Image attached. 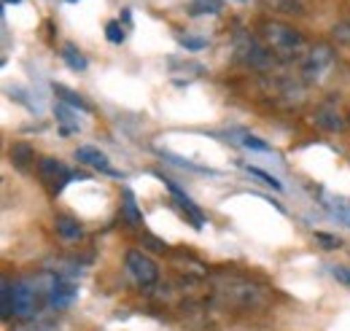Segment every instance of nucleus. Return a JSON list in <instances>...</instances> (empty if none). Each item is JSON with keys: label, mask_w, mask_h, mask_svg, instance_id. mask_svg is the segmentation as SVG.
Segmentation results:
<instances>
[{"label": "nucleus", "mask_w": 350, "mask_h": 331, "mask_svg": "<svg viewBox=\"0 0 350 331\" xmlns=\"http://www.w3.org/2000/svg\"><path fill=\"white\" fill-rule=\"evenodd\" d=\"M259 38L269 49V54L280 62H294V59H305L307 49L305 36L299 30H294L291 25L286 22H275V19H267L259 25Z\"/></svg>", "instance_id": "obj_1"}, {"label": "nucleus", "mask_w": 350, "mask_h": 331, "mask_svg": "<svg viewBox=\"0 0 350 331\" xmlns=\"http://www.w3.org/2000/svg\"><path fill=\"white\" fill-rule=\"evenodd\" d=\"M332 65H334V51H332V46L318 43V46H312V49L307 51L305 59H302V79H305L307 83L323 81L326 73L332 70Z\"/></svg>", "instance_id": "obj_2"}, {"label": "nucleus", "mask_w": 350, "mask_h": 331, "mask_svg": "<svg viewBox=\"0 0 350 331\" xmlns=\"http://www.w3.org/2000/svg\"><path fill=\"white\" fill-rule=\"evenodd\" d=\"M127 272L140 283V286H154L159 278V267L154 264V259H148L143 250H130L127 253Z\"/></svg>", "instance_id": "obj_3"}, {"label": "nucleus", "mask_w": 350, "mask_h": 331, "mask_svg": "<svg viewBox=\"0 0 350 331\" xmlns=\"http://www.w3.org/2000/svg\"><path fill=\"white\" fill-rule=\"evenodd\" d=\"M237 51H240V59L245 62V65H251V68H267L275 57L269 54V49L264 46L262 41H256V38H240V43H237Z\"/></svg>", "instance_id": "obj_4"}, {"label": "nucleus", "mask_w": 350, "mask_h": 331, "mask_svg": "<svg viewBox=\"0 0 350 331\" xmlns=\"http://www.w3.org/2000/svg\"><path fill=\"white\" fill-rule=\"evenodd\" d=\"M219 291L234 304H256V302H262V291L256 286H251V283H245V280H240V278H229V283L219 286Z\"/></svg>", "instance_id": "obj_5"}, {"label": "nucleus", "mask_w": 350, "mask_h": 331, "mask_svg": "<svg viewBox=\"0 0 350 331\" xmlns=\"http://www.w3.org/2000/svg\"><path fill=\"white\" fill-rule=\"evenodd\" d=\"M76 159H79V165H87V167H92V170H100V172H105V175L124 178V172H119L116 167L111 165V159H108L103 151H97L94 146H79V148H76Z\"/></svg>", "instance_id": "obj_6"}, {"label": "nucleus", "mask_w": 350, "mask_h": 331, "mask_svg": "<svg viewBox=\"0 0 350 331\" xmlns=\"http://www.w3.org/2000/svg\"><path fill=\"white\" fill-rule=\"evenodd\" d=\"M36 310H38L36 291L30 289L27 283H14V315H19V318H30Z\"/></svg>", "instance_id": "obj_7"}, {"label": "nucleus", "mask_w": 350, "mask_h": 331, "mask_svg": "<svg viewBox=\"0 0 350 331\" xmlns=\"http://www.w3.org/2000/svg\"><path fill=\"white\" fill-rule=\"evenodd\" d=\"M38 172H41V178L49 181V183H57V191L70 181V172H68V167L62 165V162H57V159H51V157H44V159H38Z\"/></svg>", "instance_id": "obj_8"}, {"label": "nucleus", "mask_w": 350, "mask_h": 331, "mask_svg": "<svg viewBox=\"0 0 350 331\" xmlns=\"http://www.w3.org/2000/svg\"><path fill=\"white\" fill-rule=\"evenodd\" d=\"M76 293H79V289H76L70 280L57 278V280H51V289H49V302H51L54 307H65V304H70V302L76 299Z\"/></svg>", "instance_id": "obj_9"}, {"label": "nucleus", "mask_w": 350, "mask_h": 331, "mask_svg": "<svg viewBox=\"0 0 350 331\" xmlns=\"http://www.w3.org/2000/svg\"><path fill=\"white\" fill-rule=\"evenodd\" d=\"M162 181H165V186L170 189V194H173L175 200H178V205H180L183 210H186V213H189V215H191L194 226H197V229H202V226H205V215L200 213V207L194 205V202H191V200H189V197H186V194H183V191H180V189L175 186L170 178H162Z\"/></svg>", "instance_id": "obj_10"}, {"label": "nucleus", "mask_w": 350, "mask_h": 331, "mask_svg": "<svg viewBox=\"0 0 350 331\" xmlns=\"http://www.w3.org/2000/svg\"><path fill=\"white\" fill-rule=\"evenodd\" d=\"M312 122H315V127H321V129H326V132H342V129H345L342 116H340L334 108H329V105L318 108L315 116H312Z\"/></svg>", "instance_id": "obj_11"}, {"label": "nucleus", "mask_w": 350, "mask_h": 331, "mask_svg": "<svg viewBox=\"0 0 350 331\" xmlns=\"http://www.w3.org/2000/svg\"><path fill=\"white\" fill-rule=\"evenodd\" d=\"M57 235L62 237V240H68V243H73V240H81V235H84V229L79 226V221H73V218H68V215H57Z\"/></svg>", "instance_id": "obj_12"}, {"label": "nucleus", "mask_w": 350, "mask_h": 331, "mask_svg": "<svg viewBox=\"0 0 350 331\" xmlns=\"http://www.w3.org/2000/svg\"><path fill=\"white\" fill-rule=\"evenodd\" d=\"M259 3L272 14H283V16L302 14V0H259Z\"/></svg>", "instance_id": "obj_13"}, {"label": "nucleus", "mask_w": 350, "mask_h": 331, "mask_svg": "<svg viewBox=\"0 0 350 331\" xmlns=\"http://www.w3.org/2000/svg\"><path fill=\"white\" fill-rule=\"evenodd\" d=\"M59 54H62V59L68 62V68H70V70H76V73H84V70L89 68L87 57H84V54H81V51H79L73 43H65Z\"/></svg>", "instance_id": "obj_14"}, {"label": "nucleus", "mask_w": 350, "mask_h": 331, "mask_svg": "<svg viewBox=\"0 0 350 331\" xmlns=\"http://www.w3.org/2000/svg\"><path fill=\"white\" fill-rule=\"evenodd\" d=\"M54 94H57V97H59L65 105H70V108H79V111H84V114L89 111V105L81 100V97H79V94H76V92L65 89V86H59V83H54Z\"/></svg>", "instance_id": "obj_15"}, {"label": "nucleus", "mask_w": 350, "mask_h": 331, "mask_svg": "<svg viewBox=\"0 0 350 331\" xmlns=\"http://www.w3.org/2000/svg\"><path fill=\"white\" fill-rule=\"evenodd\" d=\"M73 111H76V108H70V105H57V108H54L57 122L62 124V135H68L70 129H79V122H73Z\"/></svg>", "instance_id": "obj_16"}, {"label": "nucleus", "mask_w": 350, "mask_h": 331, "mask_svg": "<svg viewBox=\"0 0 350 331\" xmlns=\"http://www.w3.org/2000/svg\"><path fill=\"white\" fill-rule=\"evenodd\" d=\"M221 11V3L219 0H194L189 5V14L191 16H200V14H219Z\"/></svg>", "instance_id": "obj_17"}, {"label": "nucleus", "mask_w": 350, "mask_h": 331, "mask_svg": "<svg viewBox=\"0 0 350 331\" xmlns=\"http://www.w3.org/2000/svg\"><path fill=\"white\" fill-rule=\"evenodd\" d=\"M124 215L130 218V224H140L143 221V215L137 210V202H135V194H132L130 189H124Z\"/></svg>", "instance_id": "obj_18"}, {"label": "nucleus", "mask_w": 350, "mask_h": 331, "mask_svg": "<svg viewBox=\"0 0 350 331\" xmlns=\"http://www.w3.org/2000/svg\"><path fill=\"white\" fill-rule=\"evenodd\" d=\"M0 299H3V318H8L14 313V286L8 280H3L0 286Z\"/></svg>", "instance_id": "obj_19"}, {"label": "nucleus", "mask_w": 350, "mask_h": 331, "mask_svg": "<svg viewBox=\"0 0 350 331\" xmlns=\"http://www.w3.org/2000/svg\"><path fill=\"white\" fill-rule=\"evenodd\" d=\"M11 159H14L19 167H25L30 159H33V148H30L27 143H16V146L11 148Z\"/></svg>", "instance_id": "obj_20"}, {"label": "nucleus", "mask_w": 350, "mask_h": 331, "mask_svg": "<svg viewBox=\"0 0 350 331\" xmlns=\"http://www.w3.org/2000/svg\"><path fill=\"white\" fill-rule=\"evenodd\" d=\"M243 167H245V170H248L251 175H256V178H259L262 183H267V186H272L275 191H283V183H280L278 178H272L269 172H264V170H259V167H251V165H243Z\"/></svg>", "instance_id": "obj_21"}, {"label": "nucleus", "mask_w": 350, "mask_h": 331, "mask_svg": "<svg viewBox=\"0 0 350 331\" xmlns=\"http://www.w3.org/2000/svg\"><path fill=\"white\" fill-rule=\"evenodd\" d=\"M162 157L167 159V162H173L178 167H186V170H194V172H208V175H216V170H211V167H202V165H191V162H183V159H178L173 154H167V151H162Z\"/></svg>", "instance_id": "obj_22"}, {"label": "nucleus", "mask_w": 350, "mask_h": 331, "mask_svg": "<svg viewBox=\"0 0 350 331\" xmlns=\"http://www.w3.org/2000/svg\"><path fill=\"white\" fill-rule=\"evenodd\" d=\"M329 207L334 210V215H337V218H342V221L350 226V202L348 200H332Z\"/></svg>", "instance_id": "obj_23"}, {"label": "nucleus", "mask_w": 350, "mask_h": 331, "mask_svg": "<svg viewBox=\"0 0 350 331\" xmlns=\"http://www.w3.org/2000/svg\"><path fill=\"white\" fill-rule=\"evenodd\" d=\"M105 36H108V41L111 43L124 41V30H122V25H119V22H108V25H105Z\"/></svg>", "instance_id": "obj_24"}, {"label": "nucleus", "mask_w": 350, "mask_h": 331, "mask_svg": "<svg viewBox=\"0 0 350 331\" xmlns=\"http://www.w3.org/2000/svg\"><path fill=\"white\" fill-rule=\"evenodd\" d=\"M240 143H243L245 148H254V151H269V146H267L264 140H259L256 135H245V137H243Z\"/></svg>", "instance_id": "obj_25"}, {"label": "nucleus", "mask_w": 350, "mask_h": 331, "mask_svg": "<svg viewBox=\"0 0 350 331\" xmlns=\"http://www.w3.org/2000/svg\"><path fill=\"white\" fill-rule=\"evenodd\" d=\"M315 240L318 243H323V248H329V250H334V248H340L342 243H340V237H334V235H323V232H315Z\"/></svg>", "instance_id": "obj_26"}, {"label": "nucleus", "mask_w": 350, "mask_h": 331, "mask_svg": "<svg viewBox=\"0 0 350 331\" xmlns=\"http://www.w3.org/2000/svg\"><path fill=\"white\" fill-rule=\"evenodd\" d=\"M180 46L189 49V51H200V49L208 46V41H205V38H180Z\"/></svg>", "instance_id": "obj_27"}, {"label": "nucleus", "mask_w": 350, "mask_h": 331, "mask_svg": "<svg viewBox=\"0 0 350 331\" xmlns=\"http://www.w3.org/2000/svg\"><path fill=\"white\" fill-rule=\"evenodd\" d=\"M332 275H334L342 286H348L350 289V267H332Z\"/></svg>", "instance_id": "obj_28"}, {"label": "nucleus", "mask_w": 350, "mask_h": 331, "mask_svg": "<svg viewBox=\"0 0 350 331\" xmlns=\"http://www.w3.org/2000/svg\"><path fill=\"white\" fill-rule=\"evenodd\" d=\"M11 3H14V5H16V3H22V0H5V5H11Z\"/></svg>", "instance_id": "obj_29"}, {"label": "nucleus", "mask_w": 350, "mask_h": 331, "mask_svg": "<svg viewBox=\"0 0 350 331\" xmlns=\"http://www.w3.org/2000/svg\"><path fill=\"white\" fill-rule=\"evenodd\" d=\"M348 127H350V116H348Z\"/></svg>", "instance_id": "obj_30"}]
</instances>
